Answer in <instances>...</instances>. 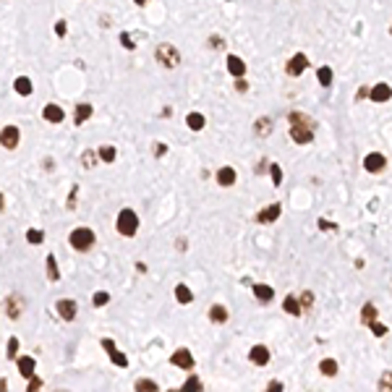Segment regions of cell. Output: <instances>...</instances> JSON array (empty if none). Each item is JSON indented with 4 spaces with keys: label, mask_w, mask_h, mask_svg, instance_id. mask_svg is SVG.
<instances>
[{
    "label": "cell",
    "mask_w": 392,
    "mask_h": 392,
    "mask_svg": "<svg viewBox=\"0 0 392 392\" xmlns=\"http://www.w3.org/2000/svg\"><path fill=\"white\" fill-rule=\"evenodd\" d=\"M311 118L304 113H290V136L296 144H311L314 141V131H311Z\"/></svg>",
    "instance_id": "cell-1"
},
{
    "label": "cell",
    "mask_w": 392,
    "mask_h": 392,
    "mask_svg": "<svg viewBox=\"0 0 392 392\" xmlns=\"http://www.w3.org/2000/svg\"><path fill=\"white\" fill-rule=\"evenodd\" d=\"M115 227H118V233H121V235L131 238V235H136V230H139V215H136L133 209H121Z\"/></svg>",
    "instance_id": "cell-2"
},
{
    "label": "cell",
    "mask_w": 392,
    "mask_h": 392,
    "mask_svg": "<svg viewBox=\"0 0 392 392\" xmlns=\"http://www.w3.org/2000/svg\"><path fill=\"white\" fill-rule=\"evenodd\" d=\"M68 243L74 246L76 251H89L94 246V230H89V227H76V230H71Z\"/></svg>",
    "instance_id": "cell-3"
},
{
    "label": "cell",
    "mask_w": 392,
    "mask_h": 392,
    "mask_svg": "<svg viewBox=\"0 0 392 392\" xmlns=\"http://www.w3.org/2000/svg\"><path fill=\"white\" fill-rule=\"evenodd\" d=\"M154 55H157V63L160 66H165V68H175L178 63H180V55H178V50L173 47V44H157V50H154Z\"/></svg>",
    "instance_id": "cell-4"
},
{
    "label": "cell",
    "mask_w": 392,
    "mask_h": 392,
    "mask_svg": "<svg viewBox=\"0 0 392 392\" xmlns=\"http://www.w3.org/2000/svg\"><path fill=\"white\" fill-rule=\"evenodd\" d=\"M170 363H173V366H178V369L191 371V369H194V355H191L188 348H178L175 353L170 355Z\"/></svg>",
    "instance_id": "cell-5"
},
{
    "label": "cell",
    "mask_w": 392,
    "mask_h": 392,
    "mask_svg": "<svg viewBox=\"0 0 392 392\" xmlns=\"http://www.w3.org/2000/svg\"><path fill=\"white\" fill-rule=\"evenodd\" d=\"M363 168H366V173H382L387 168V157L382 152H371V154H366V160H363Z\"/></svg>",
    "instance_id": "cell-6"
},
{
    "label": "cell",
    "mask_w": 392,
    "mask_h": 392,
    "mask_svg": "<svg viewBox=\"0 0 392 392\" xmlns=\"http://www.w3.org/2000/svg\"><path fill=\"white\" fill-rule=\"evenodd\" d=\"M306 66H308V58L304 55V52H296V55L288 60L285 71H288V76H301L306 71Z\"/></svg>",
    "instance_id": "cell-7"
},
{
    "label": "cell",
    "mask_w": 392,
    "mask_h": 392,
    "mask_svg": "<svg viewBox=\"0 0 392 392\" xmlns=\"http://www.w3.org/2000/svg\"><path fill=\"white\" fill-rule=\"evenodd\" d=\"M55 311L60 314V319H66V322H74V319H76V301L60 298L58 304H55Z\"/></svg>",
    "instance_id": "cell-8"
},
{
    "label": "cell",
    "mask_w": 392,
    "mask_h": 392,
    "mask_svg": "<svg viewBox=\"0 0 392 392\" xmlns=\"http://www.w3.org/2000/svg\"><path fill=\"white\" fill-rule=\"evenodd\" d=\"M102 348L107 350V355H110V358L118 363V366H123V369L129 366V358H126V355H123L121 350L115 348V340H110V337H105V340H102Z\"/></svg>",
    "instance_id": "cell-9"
},
{
    "label": "cell",
    "mask_w": 392,
    "mask_h": 392,
    "mask_svg": "<svg viewBox=\"0 0 392 392\" xmlns=\"http://www.w3.org/2000/svg\"><path fill=\"white\" fill-rule=\"evenodd\" d=\"M280 212H282V204H269L267 209H261V212L257 215V222H261V225H269V222H275L277 217H280Z\"/></svg>",
    "instance_id": "cell-10"
},
{
    "label": "cell",
    "mask_w": 392,
    "mask_h": 392,
    "mask_svg": "<svg viewBox=\"0 0 392 392\" xmlns=\"http://www.w3.org/2000/svg\"><path fill=\"white\" fill-rule=\"evenodd\" d=\"M249 358H251V363H257V366H267L269 363V348L267 345H254Z\"/></svg>",
    "instance_id": "cell-11"
},
{
    "label": "cell",
    "mask_w": 392,
    "mask_h": 392,
    "mask_svg": "<svg viewBox=\"0 0 392 392\" xmlns=\"http://www.w3.org/2000/svg\"><path fill=\"white\" fill-rule=\"evenodd\" d=\"M3 147L5 149H16V147H19V129H16V126H5V129H3Z\"/></svg>",
    "instance_id": "cell-12"
},
{
    "label": "cell",
    "mask_w": 392,
    "mask_h": 392,
    "mask_svg": "<svg viewBox=\"0 0 392 392\" xmlns=\"http://www.w3.org/2000/svg\"><path fill=\"white\" fill-rule=\"evenodd\" d=\"M16 361H19V371H21V377L32 379V377H34V369H37V361H34L32 355H21V358H16Z\"/></svg>",
    "instance_id": "cell-13"
},
{
    "label": "cell",
    "mask_w": 392,
    "mask_h": 392,
    "mask_svg": "<svg viewBox=\"0 0 392 392\" xmlns=\"http://www.w3.org/2000/svg\"><path fill=\"white\" fill-rule=\"evenodd\" d=\"M371 99H374V102H387V99H392V87L377 84V87L371 89Z\"/></svg>",
    "instance_id": "cell-14"
},
{
    "label": "cell",
    "mask_w": 392,
    "mask_h": 392,
    "mask_svg": "<svg viewBox=\"0 0 392 392\" xmlns=\"http://www.w3.org/2000/svg\"><path fill=\"white\" fill-rule=\"evenodd\" d=\"M254 296H257L261 304H269V301L275 298V290L269 285H264V282H257V285H254Z\"/></svg>",
    "instance_id": "cell-15"
},
{
    "label": "cell",
    "mask_w": 392,
    "mask_h": 392,
    "mask_svg": "<svg viewBox=\"0 0 392 392\" xmlns=\"http://www.w3.org/2000/svg\"><path fill=\"white\" fill-rule=\"evenodd\" d=\"M227 71H230L233 76H243L246 74V63L238 55H227Z\"/></svg>",
    "instance_id": "cell-16"
},
{
    "label": "cell",
    "mask_w": 392,
    "mask_h": 392,
    "mask_svg": "<svg viewBox=\"0 0 392 392\" xmlns=\"http://www.w3.org/2000/svg\"><path fill=\"white\" fill-rule=\"evenodd\" d=\"M42 115H44V121H47V123H60L63 121V110H60L58 105H44Z\"/></svg>",
    "instance_id": "cell-17"
},
{
    "label": "cell",
    "mask_w": 392,
    "mask_h": 392,
    "mask_svg": "<svg viewBox=\"0 0 392 392\" xmlns=\"http://www.w3.org/2000/svg\"><path fill=\"white\" fill-rule=\"evenodd\" d=\"M282 308H285L290 316H298L301 311H304V306H301V301H298L296 296H288L285 301H282Z\"/></svg>",
    "instance_id": "cell-18"
},
{
    "label": "cell",
    "mask_w": 392,
    "mask_h": 392,
    "mask_svg": "<svg viewBox=\"0 0 392 392\" xmlns=\"http://www.w3.org/2000/svg\"><path fill=\"white\" fill-rule=\"evenodd\" d=\"M217 183L220 186H233L235 183V170L233 168H220L217 170Z\"/></svg>",
    "instance_id": "cell-19"
},
{
    "label": "cell",
    "mask_w": 392,
    "mask_h": 392,
    "mask_svg": "<svg viewBox=\"0 0 392 392\" xmlns=\"http://www.w3.org/2000/svg\"><path fill=\"white\" fill-rule=\"evenodd\" d=\"M21 304H24V301H21L19 296H11V298H8V301H5V306H8L5 311H8V316H11V319L19 316V314H21V308H24Z\"/></svg>",
    "instance_id": "cell-20"
},
{
    "label": "cell",
    "mask_w": 392,
    "mask_h": 392,
    "mask_svg": "<svg viewBox=\"0 0 392 392\" xmlns=\"http://www.w3.org/2000/svg\"><path fill=\"white\" fill-rule=\"evenodd\" d=\"M92 113H94V107L89 105V102H81L79 107H76V123L81 126V123H87L89 118H92Z\"/></svg>",
    "instance_id": "cell-21"
},
{
    "label": "cell",
    "mask_w": 392,
    "mask_h": 392,
    "mask_svg": "<svg viewBox=\"0 0 392 392\" xmlns=\"http://www.w3.org/2000/svg\"><path fill=\"white\" fill-rule=\"evenodd\" d=\"M209 319H212L215 324L227 322V308H225V306H220V304H215L212 308H209Z\"/></svg>",
    "instance_id": "cell-22"
},
{
    "label": "cell",
    "mask_w": 392,
    "mask_h": 392,
    "mask_svg": "<svg viewBox=\"0 0 392 392\" xmlns=\"http://www.w3.org/2000/svg\"><path fill=\"white\" fill-rule=\"evenodd\" d=\"M186 123H188V129H191V131H202V129H204V123H207V118H204L202 113H188Z\"/></svg>",
    "instance_id": "cell-23"
},
{
    "label": "cell",
    "mask_w": 392,
    "mask_h": 392,
    "mask_svg": "<svg viewBox=\"0 0 392 392\" xmlns=\"http://www.w3.org/2000/svg\"><path fill=\"white\" fill-rule=\"evenodd\" d=\"M175 298H178V304H191L194 293H191L188 285H175Z\"/></svg>",
    "instance_id": "cell-24"
},
{
    "label": "cell",
    "mask_w": 392,
    "mask_h": 392,
    "mask_svg": "<svg viewBox=\"0 0 392 392\" xmlns=\"http://www.w3.org/2000/svg\"><path fill=\"white\" fill-rule=\"evenodd\" d=\"M13 89H16L19 94H24V97H26V94H32V89H34V87H32V81L26 79V76H21V79H16Z\"/></svg>",
    "instance_id": "cell-25"
},
{
    "label": "cell",
    "mask_w": 392,
    "mask_h": 392,
    "mask_svg": "<svg viewBox=\"0 0 392 392\" xmlns=\"http://www.w3.org/2000/svg\"><path fill=\"white\" fill-rule=\"evenodd\" d=\"M44 264H47V277H50L52 282H55V280L60 277V272H58V261H55V257H52V254H50V257L44 259Z\"/></svg>",
    "instance_id": "cell-26"
},
{
    "label": "cell",
    "mask_w": 392,
    "mask_h": 392,
    "mask_svg": "<svg viewBox=\"0 0 392 392\" xmlns=\"http://www.w3.org/2000/svg\"><path fill=\"white\" fill-rule=\"evenodd\" d=\"M377 314H379V311H377V306H374V304H366V306L361 308V319H363L366 324H371L374 319H377Z\"/></svg>",
    "instance_id": "cell-27"
},
{
    "label": "cell",
    "mask_w": 392,
    "mask_h": 392,
    "mask_svg": "<svg viewBox=\"0 0 392 392\" xmlns=\"http://www.w3.org/2000/svg\"><path fill=\"white\" fill-rule=\"evenodd\" d=\"M319 369H322V374H324V377H335V374H337V361H332V358H324L322 363H319Z\"/></svg>",
    "instance_id": "cell-28"
},
{
    "label": "cell",
    "mask_w": 392,
    "mask_h": 392,
    "mask_svg": "<svg viewBox=\"0 0 392 392\" xmlns=\"http://www.w3.org/2000/svg\"><path fill=\"white\" fill-rule=\"evenodd\" d=\"M316 79H319V84H322V87H330L332 84V68L322 66V68L316 71Z\"/></svg>",
    "instance_id": "cell-29"
},
{
    "label": "cell",
    "mask_w": 392,
    "mask_h": 392,
    "mask_svg": "<svg viewBox=\"0 0 392 392\" xmlns=\"http://www.w3.org/2000/svg\"><path fill=\"white\" fill-rule=\"evenodd\" d=\"M254 131H257L259 136H269V131H272V121H269V118H261V121H257V126H254Z\"/></svg>",
    "instance_id": "cell-30"
},
{
    "label": "cell",
    "mask_w": 392,
    "mask_h": 392,
    "mask_svg": "<svg viewBox=\"0 0 392 392\" xmlns=\"http://www.w3.org/2000/svg\"><path fill=\"white\" fill-rule=\"evenodd\" d=\"M133 387L139 390V392H154V390H160V387H157V382H152V379H139Z\"/></svg>",
    "instance_id": "cell-31"
},
{
    "label": "cell",
    "mask_w": 392,
    "mask_h": 392,
    "mask_svg": "<svg viewBox=\"0 0 392 392\" xmlns=\"http://www.w3.org/2000/svg\"><path fill=\"white\" fill-rule=\"evenodd\" d=\"M99 160H102V162H115V147L105 144V147L99 149Z\"/></svg>",
    "instance_id": "cell-32"
},
{
    "label": "cell",
    "mask_w": 392,
    "mask_h": 392,
    "mask_svg": "<svg viewBox=\"0 0 392 392\" xmlns=\"http://www.w3.org/2000/svg\"><path fill=\"white\" fill-rule=\"evenodd\" d=\"M5 355H8V358H19V340H16V337H11V340H8Z\"/></svg>",
    "instance_id": "cell-33"
},
{
    "label": "cell",
    "mask_w": 392,
    "mask_h": 392,
    "mask_svg": "<svg viewBox=\"0 0 392 392\" xmlns=\"http://www.w3.org/2000/svg\"><path fill=\"white\" fill-rule=\"evenodd\" d=\"M26 241H29L32 246H40L44 241V233L42 230H26Z\"/></svg>",
    "instance_id": "cell-34"
},
{
    "label": "cell",
    "mask_w": 392,
    "mask_h": 392,
    "mask_svg": "<svg viewBox=\"0 0 392 392\" xmlns=\"http://www.w3.org/2000/svg\"><path fill=\"white\" fill-rule=\"evenodd\" d=\"M107 301H110V293H105V290H99V293L92 296V304H94V306H105Z\"/></svg>",
    "instance_id": "cell-35"
},
{
    "label": "cell",
    "mask_w": 392,
    "mask_h": 392,
    "mask_svg": "<svg viewBox=\"0 0 392 392\" xmlns=\"http://www.w3.org/2000/svg\"><path fill=\"white\" fill-rule=\"evenodd\" d=\"M180 390H202V379H199V377H188Z\"/></svg>",
    "instance_id": "cell-36"
},
{
    "label": "cell",
    "mask_w": 392,
    "mask_h": 392,
    "mask_svg": "<svg viewBox=\"0 0 392 392\" xmlns=\"http://www.w3.org/2000/svg\"><path fill=\"white\" fill-rule=\"evenodd\" d=\"M269 175H272V183H275V186L282 183V170H280V165H269Z\"/></svg>",
    "instance_id": "cell-37"
},
{
    "label": "cell",
    "mask_w": 392,
    "mask_h": 392,
    "mask_svg": "<svg viewBox=\"0 0 392 392\" xmlns=\"http://www.w3.org/2000/svg\"><path fill=\"white\" fill-rule=\"evenodd\" d=\"M369 327H371V332L377 335V337H385V335H387V327L382 324V322H377V319H374V322H371Z\"/></svg>",
    "instance_id": "cell-38"
},
{
    "label": "cell",
    "mask_w": 392,
    "mask_h": 392,
    "mask_svg": "<svg viewBox=\"0 0 392 392\" xmlns=\"http://www.w3.org/2000/svg\"><path fill=\"white\" fill-rule=\"evenodd\" d=\"M298 301H301V306H304V308H311V304H314V293H311V290H306V293L301 296Z\"/></svg>",
    "instance_id": "cell-39"
},
{
    "label": "cell",
    "mask_w": 392,
    "mask_h": 392,
    "mask_svg": "<svg viewBox=\"0 0 392 392\" xmlns=\"http://www.w3.org/2000/svg\"><path fill=\"white\" fill-rule=\"evenodd\" d=\"M379 390H392V371H387L385 377L379 379Z\"/></svg>",
    "instance_id": "cell-40"
},
{
    "label": "cell",
    "mask_w": 392,
    "mask_h": 392,
    "mask_svg": "<svg viewBox=\"0 0 392 392\" xmlns=\"http://www.w3.org/2000/svg\"><path fill=\"white\" fill-rule=\"evenodd\" d=\"M121 42H123V47H129V50H136V42L129 37V32H123L121 34Z\"/></svg>",
    "instance_id": "cell-41"
},
{
    "label": "cell",
    "mask_w": 392,
    "mask_h": 392,
    "mask_svg": "<svg viewBox=\"0 0 392 392\" xmlns=\"http://www.w3.org/2000/svg\"><path fill=\"white\" fill-rule=\"evenodd\" d=\"M92 165H94V152L87 149V152H84V168H92Z\"/></svg>",
    "instance_id": "cell-42"
},
{
    "label": "cell",
    "mask_w": 392,
    "mask_h": 392,
    "mask_svg": "<svg viewBox=\"0 0 392 392\" xmlns=\"http://www.w3.org/2000/svg\"><path fill=\"white\" fill-rule=\"evenodd\" d=\"M319 227H322V230H335L337 225H335V222H330V220H324V217H322V220H319Z\"/></svg>",
    "instance_id": "cell-43"
},
{
    "label": "cell",
    "mask_w": 392,
    "mask_h": 392,
    "mask_svg": "<svg viewBox=\"0 0 392 392\" xmlns=\"http://www.w3.org/2000/svg\"><path fill=\"white\" fill-rule=\"evenodd\" d=\"M66 29H68V26H66V21H58V24H55V32H58V37H66Z\"/></svg>",
    "instance_id": "cell-44"
},
{
    "label": "cell",
    "mask_w": 392,
    "mask_h": 392,
    "mask_svg": "<svg viewBox=\"0 0 392 392\" xmlns=\"http://www.w3.org/2000/svg\"><path fill=\"white\" fill-rule=\"evenodd\" d=\"M235 89H238V92H246V89H249V84L243 81V76H238V79H235Z\"/></svg>",
    "instance_id": "cell-45"
},
{
    "label": "cell",
    "mask_w": 392,
    "mask_h": 392,
    "mask_svg": "<svg viewBox=\"0 0 392 392\" xmlns=\"http://www.w3.org/2000/svg\"><path fill=\"white\" fill-rule=\"evenodd\" d=\"M40 387H42V379L40 377H32L29 379V390H40Z\"/></svg>",
    "instance_id": "cell-46"
},
{
    "label": "cell",
    "mask_w": 392,
    "mask_h": 392,
    "mask_svg": "<svg viewBox=\"0 0 392 392\" xmlns=\"http://www.w3.org/2000/svg\"><path fill=\"white\" fill-rule=\"evenodd\" d=\"M267 390H272V392H277V390H282V382H280V379H272L269 385H267Z\"/></svg>",
    "instance_id": "cell-47"
},
{
    "label": "cell",
    "mask_w": 392,
    "mask_h": 392,
    "mask_svg": "<svg viewBox=\"0 0 392 392\" xmlns=\"http://www.w3.org/2000/svg\"><path fill=\"white\" fill-rule=\"evenodd\" d=\"M76 207V186H74V191L68 194V209H74Z\"/></svg>",
    "instance_id": "cell-48"
},
{
    "label": "cell",
    "mask_w": 392,
    "mask_h": 392,
    "mask_svg": "<svg viewBox=\"0 0 392 392\" xmlns=\"http://www.w3.org/2000/svg\"><path fill=\"white\" fill-rule=\"evenodd\" d=\"M165 152H168V147H165V144H154V154H157V157H162Z\"/></svg>",
    "instance_id": "cell-49"
},
{
    "label": "cell",
    "mask_w": 392,
    "mask_h": 392,
    "mask_svg": "<svg viewBox=\"0 0 392 392\" xmlns=\"http://www.w3.org/2000/svg\"><path fill=\"white\" fill-rule=\"evenodd\" d=\"M209 44H212V47H222V40L220 37H212V40H209Z\"/></svg>",
    "instance_id": "cell-50"
},
{
    "label": "cell",
    "mask_w": 392,
    "mask_h": 392,
    "mask_svg": "<svg viewBox=\"0 0 392 392\" xmlns=\"http://www.w3.org/2000/svg\"><path fill=\"white\" fill-rule=\"evenodd\" d=\"M133 3H136V5H144V3H149V0H133Z\"/></svg>",
    "instance_id": "cell-51"
}]
</instances>
